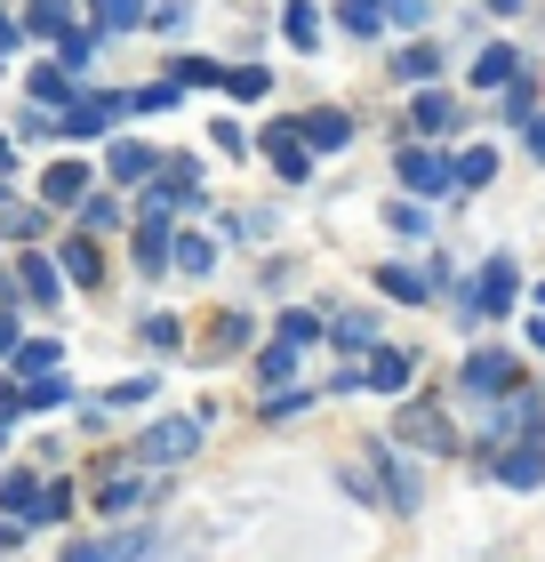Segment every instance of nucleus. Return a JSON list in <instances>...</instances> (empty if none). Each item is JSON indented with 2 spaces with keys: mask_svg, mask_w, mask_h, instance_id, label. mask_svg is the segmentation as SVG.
<instances>
[{
  "mask_svg": "<svg viewBox=\"0 0 545 562\" xmlns=\"http://www.w3.org/2000/svg\"><path fill=\"white\" fill-rule=\"evenodd\" d=\"M465 394H481V402H498V394H513V353H465Z\"/></svg>",
  "mask_w": 545,
  "mask_h": 562,
  "instance_id": "9b49d317",
  "label": "nucleus"
},
{
  "mask_svg": "<svg viewBox=\"0 0 545 562\" xmlns=\"http://www.w3.org/2000/svg\"><path fill=\"white\" fill-rule=\"evenodd\" d=\"M0 201H9V186H0Z\"/></svg>",
  "mask_w": 545,
  "mask_h": 562,
  "instance_id": "bf43d9fd",
  "label": "nucleus"
},
{
  "mask_svg": "<svg viewBox=\"0 0 545 562\" xmlns=\"http://www.w3.org/2000/svg\"><path fill=\"white\" fill-rule=\"evenodd\" d=\"M121 113H128V97H113V89H81V97H72V105L57 113V137L81 145V137H96V130H113Z\"/></svg>",
  "mask_w": 545,
  "mask_h": 562,
  "instance_id": "f03ea898",
  "label": "nucleus"
},
{
  "mask_svg": "<svg viewBox=\"0 0 545 562\" xmlns=\"http://www.w3.org/2000/svg\"><path fill=\"white\" fill-rule=\"evenodd\" d=\"M24 89H33V105H41V113H65L72 97H81V72H65V65H41Z\"/></svg>",
  "mask_w": 545,
  "mask_h": 562,
  "instance_id": "f3484780",
  "label": "nucleus"
},
{
  "mask_svg": "<svg viewBox=\"0 0 545 562\" xmlns=\"http://www.w3.org/2000/svg\"><path fill=\"white\" fill-rule=\"evenodd\" d=\"M273 329H281L289 346H314V338H321V314H305V305H289V314H281Z\"/></svg>",
  "mask_w": 545,
  "mask_h": 562,
  "instance_id": "c9c22d12",
  "label": "nucleus"
},
{
  "mask_svg": "<svg viewBox=\"0 0 545 562\" xmlns=\"http://www.w3.org/2000/svg\"><path fill=\"white\" fill-rule=\"evenodd\" d=\"M537 402H545V394H537Z\"/></svg>",
  "mask_w": 545,
  "mask_h": 562,
  "instance_id": "052dcab7",
  "label": "nucleus"
},
{
  "mask_svg": "<svg viewBox=\"0 0 545 562\" xmlns=\"http://www.w3.org/2000/svg\"><path fill=\"white\" fill-rule=\"evenodd\" d=\"M265 161L289 177V186H305V177H314V153H305V137H297V121H273L265 130Z\"/></svg>",
  "mask_w": 545,
  "mask_h": 562,
  "instance_id": "1a4fd4ad",
  "label": "nucleus"
},
{
  "mask_svg": "<svg viewBox=\"0 0 545 562\" xmlns=\"http://www.w3.org/2000/svg\"><path fill=\"white\" fill-rule=\"evenodd\" d=\"M217 89H232V97H265V89H273V72L241 65V72H217Z\"/></svg>",
  "mask_w": 545,
  "mask_h": 562,
  "instance_id": "ea45409f",
  "label": "nucleus"
},
{
  "mask_svg": "<svg viewBox=\"0 0 545 562\" xmlns=\"http://www.w3.org/2000/svg\"><path fill=\"white\" fill-rule=\"evenodd\" d=\"M16 177V145H9V130H0V186Z\"/></svg>",
  "mask_w": 545,
  "mask_h": 562,
  "instance_id": "3c124183",
  "label": "nucleus"
},
{
  "mask_svg": "<svg viewBox=\"0 0 545 562\" xmlns=\"http://www.w3.org/2000/svg\"><path fill=\"white\" fill-rule=\"evenodd\" d=\"M145 346H152V353H177V346H185V338H177V314H145Z\"/></svg>",
  "mask_w": 545,
  "mask_h": 562,
  "instance_id": "79ce46f5",
  "label": "nucleus"
},
{
  "mask_svg": "<svg viewBox=\"0 0 545 562\" xmlns=\"http://www.w3.org/2000/svg\"><path fill=\"white\" fill-rule=\"evenodd\" d=\"M0 450H9V426H0Z\"/></svg>",
  "mask_w": 545,
  "mask_h": 562,
  "instance_id": "13d9d810",
  "label": "nucleus"
},
{
  "mask_svg": "<svg viewBox=\"0 0 545 562\" xmlns=\"http://www.w3.org/2000/svg\"><path fill=\"white\" fill-rule=\"evenodd\" d=\"M16 338H24V329H16V314H0V362L16 353Z\"/></svg>",
  "mask_w": 545,
  "mask_h": 562,
  "instance_id": "8fccbe9b",
  "label": "nucleus"
},
{
  "mask_svg": "<svg viewBox=\"0 0 545 562\" xmlns=\"http://www.w3.org/2000/svg\"><path fill=\"white\" fill-rule=\"evenodd\" d=\"M481 9H498V16H513V9H522V0H481Z\"/></svg>",
  "mask_w": 545,
  "mask_h": 562,
  "instance_id": "5fc2aeb1",
  "label": "nucleus"
},
{
  "mask_svg": "<svg viewBox=\"0 0 545 562\" xmlns=\"http://www.w3.org/2000/svg\"><path fill=\"white\" fill-rule=\"evenodd\" d=\"M409 121H418V137H425V130L441 137V130H457V105H450L441 89H425V97H418V113H409Z\"/></svg>",
  "mask_w": 545,
  "mask_h": 562,
  "instance_id": "c756f323",
  "label": "nucleus"
},
{
  "mask_svg": "<svg viewBox=\"0 0 545 562\" xmlns=\"http://www.w3.org/2000/svg\"><path fill=\"white\" fill-rule=\"evenodd\" d=\"M33 498H41V467H9L0 474V515H33Z\"/></svg>",
  "mask_w": 545,
  "mask_h": 562,
  "instance_id": "aec40b11",
  "label": "nucleus"
},
{
  "mask_svg": "<svg viewBox=\"0 0 545 562\" xmlns=\"http://www.w3.org/2000/svg\"><path fill=\"white\" fill-rule=\"evenodd\" d=\"M530 346H537V353H545V314H537V322H530Z\"/></svg>",
  "mask_w": 545,
  "mask_h": 562,
  "instance_id": "864d4df0",
  "label": "nucleus"
},
{
  "mask_svg": "<svg viewBox=\"0 0 545 562\" xmlns=\"http://www.w3.org/2000/svg\"><path fill=\"white\" fill-rule=\"evenodd\" d=\"M241 346H249V322H241V314H225V322H217V338H209V353H241Z\"/></svg>",
  "mask_w": 545,
  "mask_h": 562,
  "instance_id": "c03bdc74",
  "label": "nucleus"
},
{
  "mask_svg": "<svg viewBox=\"0 0 545 562\" xmlns=\"http://www.w3.org/2000/svg\"><path fill=\"white\" fill-rule=\"evenodd\" d=\"M513 72H522V57H513V48H506V41H489V48H481V57H474V89H506V81H513Z\"/></svg>",
  "mask_w": 545,
  "mask_h": 562,
  "instance_id": "b1692460",
  "label": "nucleus"
},
{
  "mask_svg": "<svg viewBox=\"0 0 545 562\" xmlns=\"http://www.w3.org/2000/svg\"><path fill=\"white\" fill-rule=\"evenodd\" d=\"M489 467H498V482H513V491H537V482H545V450L537 442H498Z\"/></svg>",
  "mask_w": 545,
  "mask_h": 562,
  "instance_id": "9d476101",
  "label": "nucleus"
},
{
  "mask_svg": "<svg viewBox=\"0 0 545 562\" xmlns=\"http://www.w3.org/2000/svg\"><path fill=\"white\" fill-rule=\"evenodd\" d=\"M169 258H177V273H209V266H217V249L201 241V234H177V241H169Z\"/></svg>",
  "mask_w": 545,
  "mask_h": 562,
  "instance_id": "2f4dec72",
  "label": "nucleus"
},
{
  "mask_svg": "<svg viewBox=\"0 0 545 562\" xmlns=\"http://www.w3.org/2000/svg\"><path fill=\"white\" fill-rule=\"evenodd\" d=\"M297 353H305V346H289V338H273V346H265V362H257V370H265V386H281V378L297 370Z\"/></svg>",
  "mask_w": 545,
  "mask_h": 562,
  "instance_id": "58836bf2",
  "label": "nucleus"
},
{
  "mask_svg": "<svg viewBox=\"0 0 545 562\" xmlns=\"http://www.w3.org/2000/svg\"><path fill=\"white\" fill-rule=\"evenodd\" d=\"M377 290L401 297V305H425L441 290V266H377Z\"/></svg>",
  "mask_w": 545,
  "mask_h": 562,
  "instance_id": "f8f14e48",
  "label": "nucleus"
},
{
  "mask_svg": "<svg viewBox=\"0 0 545 562\" xmlns=\"http://www.w3.org/2000/svg\"><path fill=\"white\" fill-rule=\"evenodd\" d=\"M530 153H537V161H545V121H537V137H530Z\"/></svg>",
  "mask_w": 545,
  "mask_h": 562,
  "instance_id": "6e6d98bb",
  "label": "nucleus"
},
{
  "mask_svg": "<svg viewBox=\"0 0 545 562\" xmlns=\"http://www.w3.org/2000/svg\"><path fill=\"white\" fill-rule=\"evenodd\" d=\"M152 394H161L152 378H128V386H113V394H105V411H145Z\"/></svg>",
  "mask_w": 545,
  "mask_h": 562,
  "instance_id": "a19ab883",
  "label": "nucleus"
},
{
  "mask_svg": "<svg viewBox=\"0 0 545 562\" xmlns=\"http://www.w3.org/2000/svg\"><path fill=\"white\" fill-rule=\"evenodd\" d=\"M105 169L121 177V186H137V177H152V169H161V153H152V145H137V137H121V145L105 153Z\"/></svg>",
  "mask_w": 545,
  "mask_h": 562,
  "instance_id": "412c9836",
  "label": "nucleus"
},
{
  "mask_svg": "<svg viewBox=\"0 0 545 562\" xmlns=\"http://www.w3.org/2000/svg\"><path fill=\"white\" fill-rule=\"evenodd\" d=\"M16 41H24V33H16V16H9V9H0V57H9V48H16Z\"/></svg>",
  "mask_w": 545,
  "mask_h": 562,
  "instance_id": "603ef678",
  "label": "nucleus"
},
{
  "mask_svg": "<svg viewBox=\"0 0 545 562\" xmlns=\"http://www.w3.org/2000/svg\"><path fill=\"white\" fill-rule=\"evenodd\" d=\"M169 266V217H145L137 225V273H161Z\"/></svg>",
  "mask_w": 545,
  "mask_h": 562,
  "instance_id": "a878e982",
  "label": "nucleus"
},
{
  "mask_svg": "<svg viewBox=\"0 0 545 562\" xmlns=\"http://www.w3.org/2000/svg\"><path fill=\"white\" fill-rule=\"evenodd\" d=\"M209 137H217V153H232V161H241V153H249V130H241V121H217Z\"/></svg>",
  "mask_w": 545,
  "mask_h": 562,
  "instance_id": "49530a36",
  "label": "nucleus"
},
{
  "mask_svg": "<svg viewBox=\"0 0 545 562\" xmlns=\"http://www.w3.org/2000/svg\"><path fill=\"white\" fill-rule=\"evenodd\" d=\"M16 378H41V370H57V338H16Z\"/></svg>",
  "mask_w": 545,
  "mask_h": 562,
  "instance_id": "c85d7f7f",
  "label": "nucleus"
},
{
  "mask_svg": "<svg viewBox=\"0 0 545 562\" xmlns=\"http://www.w3.org/2000/svg\"><path fill=\"white\" fill-rule=\"evenodd\" d=\"M169 72H177L185 89H217V65H209V57H177Z\"/></svg>",
  "mask_w": 545,
  "mask_h": 562,
  "instance_id": "37998d69",
  "label": "nucleus"
},
{
  "mask_svg": "<svg viewBox=\"0 0 545 562\" xmlns=\"http://www.w3.org/2000/svg\"><path fill=\"white\" fill-rule=\"evenodd\" d=\"M65 402H72V386H65V378H57V370H41V378H24V386H16V418H41V411H65Z\"/></svg>",
  "mask_w": 545,
  "mask_h": 562,
  "instance_id": "dca6fc26",
  "label": "nucleus"
},
{
  "mask_svg": "<svg viewBox=\"0 0 545 562\" xmlns=\"http://www.w3.org/2000/svg\"><path fill=\"white\" fill-rule=\"evenodd\" d=\"M113 225H121V201H113V193L81 201V234H113Z\"/></svg>",
  "mask_w": 545,
  "mask_h": 562,
  "instance_id": "f704fd0d",
  "label": "nucleus"
},
{
  "mask_svg": "<svg viewBox=\"0 0 545 562\" xmlns=\"http://www.w3.org/2000/svg\"><path fill=\"white\" fill-rule=\"evenodd\" d=\"M65 506H72L65 482H41V498H33V515H24V522H65Z\"/></svg>",
  "mask_w": 545,
  "mask_h": 562,
  "instance_id": "e433bc0d",
  "label": "nucleus"
},
{
  "mask_svg": "<svg viewBox=\"0 0 545 562\" xmlns=\"http://www.w3.org/2000/svg\"><path fill=\"white\" fill-rule=\"evenodd\" d=\"M297 137H305V153H337V145H353V121L337 113V105H321V113L297 121Z\"/></svg>",
  "mask_w": 545,
  "mask_h": 562,
  "instance_id": "2eb2a0df",
  "label": "nucleus"
},
{
  "mask_svg": "<svg viewBox=\"0 0 545 562\" xmlns=\"http://www.w3.org/2000/svg\"><path fill=\"white\" fill-rule=\"evenodd\" d=\"M433 72H441V48L433 41H418V48H401V57H394V81H409V89H433Z\"/></svg>",
  "mask_w": 545,
  "mask_h": 562,
  "instance_id": "393cba45",
  "label": "nucleus"
},
{
  "mask_svg": "<svg viewBox=\"0 0 545 562\" xmlns=\"http://www.w3.org/2000/svg\"><path fill=\"white\" fill-rule=\"evenodd\" d=\"M530 113H537V81L513 72V81H506V121H530Z\"/></svg>",
  "mask_w": 545,
  "mask_h": 562,
  "instance_id": "4c0bfd02",
  "label": "nucleus"
},
{
  "mask_svg": "<svg viewBox=\"0 0 545 562\" xmlns=\"http://www.w3.org/2000/svg\"><path fill=\"white\" fill-rule=\"evenodd\" d=\"M152 547V530H105V539H72L65 562H137Z\"/></svg>",
  "mask_w": 545,
  "mask_h": 562,
  "instance_id": "0eeeda50",
  "label": "nucleus"
},
{
  "mask_svg": "<svg viewBox=\"0 0 545 562\" xmlns=\"http://www.w3.org/2000/svg\"><path fill=\"white\" fill-rule=\"evenodd\" d=\"M353 491H377L394 515H418V498H425V482H418V467H409L401 450H385V442H370L361 450V467H353Z\"/></svg>",
  "mask_w": 545,
  "mask_h": 562,
  "instance_id": "f257e3e1",
  "label": "nucleus"
},
{
  "mask_svg": "<svg viewBox=\"0 0 545 562\" xmlns=\"http://www.w3.org/2000/svg\"><path fill=\"white\" fill-rule=\"evenodd\" d=\"M321 338H337L345 353H370V346H377V314H345L337 329H321Z\"/></svg>",
  "mask_w": 545,
  "mask_h": 562,
  "instance_id": "cd10ccee",
  "label": "nucleus"
},
{
  "mask_svg": "<svg viewBox=\"0 0 545 562\" xmlns=\"http://www.w3.org/2000/svg\"><path fill=\"white\" fill-rule=\"evenodd\" d=\"M193 442H201V418H169V426H152L137 442V458L145 467H177V458H193Z\"/></svg>",
  "mask_w": 545,
  "mask_h": 562,
  "instance_id": "423d86ee",
  "label": "nucleus"
},
{
  "mask_svg": "<svg viewBox=\"0 0 545 562\" xmlns=\"http://www.w3.org/2000/svg\"><path fill=\"white\" fill-rule=\"evenodd\" d=\"M281 33H289L297 48H314V41H321V16H314V0H289V16H281Z\"/></svg>",
  "mask_w": 545,
  "mask_h": 562,
  "instance_id": "72a5a7b5",
  "label": "nucleus"
},
{
  "mask_svg": "<svg viewBox=\"0 0 545 562\" xmlns=\"http://www.w3.org/2000/svg\"><path fill=\"white\" fill-rule=\"evenodd\" d=\"M401 442H409V450L450 458V450H457V434H450V418H441L433 402H409V411H401Z\"/></svg>",
  "mask_w": 545,
  "mask_h": 562,
  "instance_id": "39448f33",
  "label": "nucleus"
},
{
  "mask_svg": "<svg viewBox=\"0 0 545 562\" xmlns=\"http://www.w3.org/2000/svg\"><path fill=\"white\" fill-rule=\"evenodd\" d=\"M145 16V0H89V33L96 41H113V33H128V24Z\"/></svg>",
  "mask_w": 545,
  "mask_h": 562,
  "instance_id": "5701e85b",
  "label": "nucleus"
},
{
  "mask_svg": "<svg viewBox=\"0 0 545 562\" xmlns=\"http://www.w3.org/2000/svg\"><path fill=\"white\" fill-rule=\"evenodd\" d=\"M16 297H24V305H41V314H48V305L65 297V273H57V258L24 249V258H16Z\"/></svg>",
  "mask_w": 545,
  "mask_h": 562,
  "instance_id": "20e7f679",
  "label": "nucleus"
},
{
  "mask_svg": "<svg viewBox=\"0 0 545 562\" xmlns=\"http://www.w3.org/2000/svg\"><path fill=\"white\" fill-rule=\"evenodd\" d=\"M57 266H65V281L96 290V281H105V249H96V234H72V241L57 249Z\"/></svg>",
  "mask_w": 545,
  "mask_h": 562,
  "instance_id": "4468645a",
  "label": "nucleus"
},
{
  "mask_svg": "<svg viewBox=\"0 0 545 562\" xmlns=\"http://www.w3.org/2000/svg\"><path fill=\"white\" fill-rule=\"evenodd\" d=\"M537 314H545V281H537Z\"/></svg>",
  "mask_w": 545,
  "mask_h": 562,
  "instance_id": "4d7b16f0",
  "label": "nucleus"
},
{
  "mask_svg": "<svg viewBox=\"0 0 545 562\" xmlns=\"http://www.w3.org/2000/svg\"><path fill=\"white\" fill-rule=\"evenodd\" d=\"M41 225H48V210H41V201H0V241H33L41 234Z\"/></svg>",
  "mask_w": 545,
  "mask_h": 562,
  "instance_id": "4be33fe9",
  "label": "nucleus"
},
{
  "mask_svg": "<svg viewBox=\"0 0 545 562\" xmlns=\"http://www.w3.org/2000/svg\"><path fill=\"white\" fill-rule=\"evenodd\" d=\"M385 16L394 24H425V0H385Z\"/></svg>",
  "mask_w": 545,
  "mask_h": 562,
  "instance_id": "09e8293b",
  "label": "nucleus"
},
{
  "mask_svg": "<svg viewBox=\"0 0 545 562\" xmlns=\"http://www.w3.org/2000/svg\"><path fill=\"white\" fill-rule=\"evenodd\" d=\"M513 297H522V273H513V258H489V266H481V281H474V297H465V314H474V322H481V314L498 322Z\"/></svg>",
  "mask_w": 545,
  "mask_h": 562,
  "instance_id": "7ed1b4c3",
  "label": "nucleus"
},
{
  "mask_svg": "<svg viewBox=\"0 0 545 562\" xmlns=\"http://www.w3.org/2000/svg\"><path fill=\"white\" fill-rule=\"evenodd\" d=\"M96 506H105V515H121V506H137V482H96Z\"/></svg>",
  "mask_w": 545,
  "mask_h": 562,
  "instance_id": "a18cd8bd",
  "label": "nucleus"
},
{
  "mask_svg": "<svg viewBox=\"0 0 545 562\" xmlns=\"http://www.w3.org/2000/svg\"><path fill=\"white\" fill-rule=\"evenodd\" d=\"M450 177H457L465 193H474V186H489V177H498V153H489V145H474L465 161H450Z\"/></svg>",
  "mask_w": 545,
  "mask_h": 562,
  "instance_id": "7c9ffc66",
  "label": "nucleus"
},
{
  "mask_svg": "<svg viewBox=\"0 0 545 562\" xmlns=\"http://www.w3.org/2000/svg\"><path fill=\"white\" fill-rule=\"evenodd\" d=\"M185 16H193L185 0H152V9H145L137 24H145V33H161V41H169V33H185Z\"/></svg>",
  "mask_w": 545,
  "mask_h": 562,
  "instance_id": "473e14b6",
  "label": "nucleus"
},
{
  "mask_svg": "<svg viewBox=\"0 0 545 562\" xmlns=\"http://www.w3.org/2000/svg\"><path fill=\"white\" fill-rule=\"evenodd\" d=\"M385 217H394V234H425V210H418V201H394Z\"/></svg>",
  "mask_w": 545,
  "mask_h": 562,
  "instance_id": "de8ad7c7",
  "label": "nucleus"
},
{
  "mask_svg": "<svg viewBox=\"0 0 545 562\" xmlns=\"http://www.w3.org/2000/svg\"><path fill=\"white\" fill-rule=\"evenodd\" d=\"M16 33H33V41H65L72 33V0H24V24Z\"/></svg>",
  "mask_w": 545,
  "mask_h": 562,
  "instance_id": "a211bd4d",
  "label": "nucleus"
},
{
  "mask_svg": "<svg viewBox=\"0 0 545 562\" xmlns=\"http://www.w3.org/2000/svg\"><path fill=\"white\" fill-rule=\"evenodd\" d=\"M361 386H370V394H401V386H409V353H401V346H377L370 370H361Z\"/></svg>",
  "mask_w": 545,
  "mask_h": 562,
  "instance_id": "6ab92c4d",
  "label": "nucleus"
},
{
  "mask_svg": "<svg viewBox=\"0 0 545 562\" xmlns=\"http://www.w3.org/2000/svg\"><path fill=\"white\" fill-rule=\"evenodd\" d=\"M81 193H89V161H48L41 169V210H65Z\"/></svg>",
  "mask_w": 545,
  "mask_h": 562,
  "instance_id": "ddd939ff",
  "label": "nucleus"
},
{
  "mask_svg": "<svg viewBox=\"0 0 545 562\" xmlns=\"http://www.w3.org/2000/svg\"><path fill=\"white\" fill-rule=\"evenodd\" d=\"M337 24H345L353 41H370L377 24H385V0H337Z\"/></svg>",
  "mask_w": 545,
  "mask_h": 562,
  "instance_id": "bb28decb",
  "label": "nucleus"
},
{
  "mask_svg": "<svg viewBox=\"0 0 545 562\" xmlns=\"http://www.w3.org/2000/svg\"><path fill=\"white\" fill-rule=\"evenodd\" d=\"M401 186L433 201V193H457V177H450V161H441L433 145H409V153H401Z\"/></svg>",
  "mask_w": 545,
  "mask_h": 562,
  "instance_id": "6e6552de",
  "label": "nucleus"
}]
</instances>
